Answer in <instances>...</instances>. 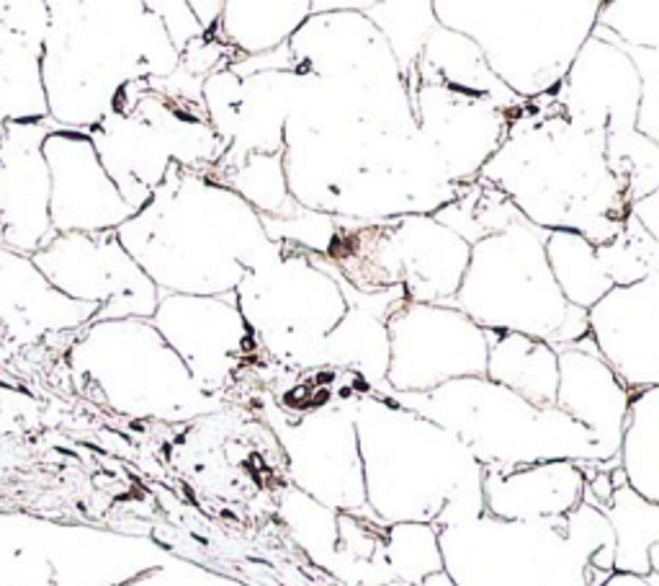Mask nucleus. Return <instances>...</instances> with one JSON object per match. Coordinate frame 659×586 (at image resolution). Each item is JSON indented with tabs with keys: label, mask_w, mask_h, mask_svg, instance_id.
Segmentation results:
<instances>
[{
	"label": "nucleus",
	"mask_w": 659,
	"mask_h": 586,
	"mask_svg": "<svg viewBox=\"0 0 659 586\" xmlns=\"http://www.w3.org/2000/svg\"><path fill=\"white\" fill-rule=\"evenodd\" d=\"M283 177L304 210L361 223L433 215L466 192L451 184L423 135L381 132L364 121L322 132L287 121Z\"/></svg>",
	"instance_id": "1"
},
{
	"label": "nucleus",
	"mask_w": 659,
	"mask_h": 586,
	"mask_svg": "<svg viewBox=\"0 0 659 586\" xmlns=\"http://www.w3.org/2000/svg\"><path fill=\"white\" fill-rule=\"evenodd\" d=\"M477 181L497 189L541 231H572L603 246L624 231L628 189L605 163V135L564 117L554 94L516 109Z\"/></svg>",
	"instance_id": "2"
},
{
	"label": "nucleus",
	"mask_w": 659,
	"mask_h": 586,
	"mask_svg": "<svg viewBox=\"0 0 659 586\" xmlns=\"http://www.w3.org/2000/svg\"><path fill=\"white\" fill-rule=\"evenodd\" d=\"M117 238L160 292L202 298L235 292L281 246L233 189L179 163L168 166L163 184L117 227Z\"/></svg>",
	"instance_id": "3"
},
{
	"label": "nucleus",
	"mask_w": 659,
	"mask_h": 586,
	"mask_svg": "<svg viewBox=\"0 0 659 586\" xmlns=\"http://www.w3.org/2000/svg\"><path fill=\"white\" fill-rule=\"evenodd\" d=\"M42 44V88L57 127L88 132L129 86L179 67L144 0H52Z\"/></svg>",
	"instance_id": "4"
},
{
	"label": "nucleus",
	"mask_w": 659,
	"mask_h": 586,
	"mask_svg": "<svg viewBox=\"0 0 659 586\" xmlns=\"http://www.w3.org/2000/svg\"><path fill=\"white\" fill-rule=\"evenodd\" d=\"M366 504L385 524L458 528L485 514L482 466L456 434L395 401H354Z\"/></svg>",
	"instance_id": "5"
},
{
	"label": "nucleus",
	"mask_w": 659,
	"mask_h": 586,
	"mask_svg": "<svg viewBox=\"0 0 659 586\" xmlns=\"http://www.w3.org/2000/svg\"><path fill=\"white\" fill-rule=\"evenodd\" d=\"M389 401L456 434L482 468L536 462H605L601 443L557 406H533L487 377H458L428 393Z\"/></svg>",
	"instance_id": "6"
},
{
	"label": "nucleus",
	"mask_w": 659,
	"mask_h": 586,
	"mask_svg": "<svg viewBox=\"0 0 659 586\" xmlns=\"http://www.w3.org/2000/svg\"><path fill=\"white\" fill-rule=\"evenodd\" d=\"M547 233L512 207L472 246L462 287L446 308L462 310L485 331L526 333L551 347L585 339L587 310L570 306L559 292L543 251Z\"/></svg>",
	"instance_id": "7"
},
{
	"label": "nucleus",
	"mask_w": 659,
	"mask_h": 586,
	"mask_svg": "<svg viewBox=\"0 0 659 586\" xmlns=\"http://www.w3.org/2000/svg\"><path fill=\"white\" fill-rule=\"evenodd\" d=\"M603 0H433L435 21L464 34L518 98L554 94L590 40Z\"/></svg>",
	"instance_id": "8"
},
{
	"label": "nucleus",
	"mask_w": 659,
	"mask_h": 586,
	"mask_svg": "<svg viewBox=\"0 0 659 586\" xmlns=\"http://www.w3.org/2000/svg\"><path fill=\"white\" fill-rule=\"evenodd\" d=\"M88 137L121 200L134 212L163 184L168 166L209 173L225 156L204 96L165 94L150 81L129 86L117 106L88 129Z\"/></svg>",
	"instance_id": "9"
},
{
	"label": "nucleus",
	"mask_w": 659,
	"mask_h": 586,
	"mask_svg": "<svg viewBox=\"0 0 659 586\" xmlns=\"http://www.w3.org/2000/svg\"><path fill=\"white\" fill-rule=\"evenodd\" d=\"M73 377L121 414L188 422L222 406L188 375L186 364L150 321L88 323L67 352Z\"/></svg>",
	"instance_id": "10"
},
{
	"label": "nucleus",
	"mask_w": 659,
	"mask_h": 586,
	"mask_svg": "<svg viewBox=\"0 0 659 586\" xmlns=\"http://www.w3.org/2000/svg\"><path fill=\"white\" fill-rule=\"evenodd\" d=\"M472 246L433 215L338 220L327 262L358 292L404 287L410 302L446 306L462 287Z\"/></svg>",
	"instance_id": "11"
},
{
	"label": "nucleus",
	"mask_w": 659,
	"mask_h": 586,
	"mask_svg": "<svg viewBox=\"0 0 659 586\" xmlns=\"http://www.w3.org/2000/svg\"><path fill=\"white\" fill-rule=\"evenodd\" d=\"M235 298L260 354L283 370L346 316V298L325 256L283 243L245 274Z\"/></svg>",
	"instance_id": "12"
},
{
	"label": "nucleus",
	"mask_w": 659,
	"mask_h": 586,
	"mask_svg": "<svg viewBox=\"0 0 659 586\" xmlns=\"http://www.w3.org/2000/svg\"><path fill=\"white\" fill-rule=\"evenodd\" d=\"M641 83L628 55L616 44L590 40L554 90L564 117L585 132L605 135V163L624 181L628 200L659 192V142L636 132Z\"/></svg>",
	"instance_id": "13"
},
{
	"label": "nucleus",
	"mask_w": 659,
	"mask_h": 586,
	"mask_svg": "<svg viewBox=\"0 0 659 586\" xmlns=\"http://www.w3.org/2000/svg\"><path fill=\"white\" fill-rule=\"evenodd\" d=\"M354 401H335L291 418L266 403V418L289 455V473L296 489L317 504L348 514H369L358 452Z\"/></svg>",
	"instance_id": "14"
},
{
	"label": "nucleus",
	"mask_w": 659,
	"mask_h": 586,
	"mask_svg": "<svg viewBox=\"0 0 659 586\" xmlns=\"http://www.w3.org/2000/svg\"><path fill=\"white\" fill-rule=\"evenodd\" d=\"M29 258L65 298L98 306L90 323L155 316L160 289L127 254L117 231L55 235Z\"/></svg>",
	"instance_id": "15"
},
{
	"label": "nucleus",
	"mask_w": 659,
	"mask_h": 586,
	"mask_svg": "<svg viewBox=\"0 0 659 586\" xmlns=\"http://www.w3.org/2000/svg\"><path fill=\"white\" fill-rule=\"evenodd\" d=\"M387 333L392 393H428L458 377H485V329L462 310L402 302L389 313Z\"/></svg>",
	"instance_id": "16"
},
{
	"label": "nucleus",
	"mask_w": 659,
	"mask_h": 586,
	"mask_svg": "<svg viewBox=\"0 0 659 586\" xmlns=\"http://www.w3.org/2000/svg\"><path fill=\"white\" fill-rule=\"evenodd\" d=\"M289 71L354 86L377 102L412 111L397 60L364 13L335 9L312 13L287 42Z\"/></svg>",
	"instance_id": "17"
},
{
	"label": "nucleus",
	"mask_w": 659,
	"mask_h": 586,
	"mask_svg": "<svg viewBox=\"0 0 659 586\" xmlns=\"http://www.w3.org/2000/svg\"><path fill=\"white\" fill-rule=\"evenodd\" d=\"M150 323L186 364L194 383L217 398L245 364L263 356L237 308L235 292L214 298L160 292Z\"/></svg>",
	"instance_id": "18"
},
{
	"label": "nucleus",
	"mask_w": 659,
	"mask_h": 586,
	"mask_svg": "<svg viewBox=\"0 0 659 586\" xmlns=\"http://www.w3.org/2000/svg\"><path fill=\"white\" fill-rule=\"evenodd\" d=\"M404 83L418 132L433 145L451 184H474L482 166L503 145L508 121L516 111L503 109L485 96L462 94L431 83Z\"/></svg>",
	"instance_id": "19"
},
{
	"label": "nucleus",
	"mask_w": 659,
	"mask_h": 586,
	"mask_svg": "<svg viewBox=\"0 0 659 586\" xmlns=\"http://www.w3.org/2000/svg\"><path fill=\"white\" fill-rule=\"evenodd\" d=\"M60 129L50 117L9 121L0 137V248L34 256L55 238L50 169L42 145Z\"/></svg>",
	"instance_id": "20"
},
{
	"label": "nucleus",
	"mask_w": 659,
	"mask_h": 586,
	"mask_svg": "<svg viewBox=\"0 0 659 586\" xmlns=\"http://www.w3.org/2000/svg\"><path fill=\"white\" fill-rule=\"evenodd\" d=\"M50 169V223L55 235L104 233L125 225L134 210L121 200L80 129H55L42 145Z\"/></svg>",
	"instance_id": "21"
},
{
	"label": "nucleus",
	"mask_w": 659,
	"mask_h": 586,
	"mask_svg": "<svg viewBox=\"0 0 659 586\" xmlns=\"http://www.w3.org/2000/svg\"><path fill=\"white\" fill-rule=\"evenodd\" d=\"M597 354L631 393L659 385V274L613 287L587 310Z\"/></svg>",
	"instance_id": "22"
},
{
	"label": "nucleus",
	"mask_w": 659,
	"mask_h": 586,
	"mask_svg": "<svg viewBox=\"0 0 659 586\" xmlns=\"http://www.w3.org/2000/svg\"><path fill=\"white\" fill-rule=\"evenodd\" d=\"M327 262V258H325ZM330 264V262H327ZM335 281L343 289L346 298V316L341 323L317 341L310 352H304L291 364V370H314V367H333L343 372H356L371 393L389 398L387 385V367H389V333L387 318L395 308H400L408 300L404 287H392L385 292H358L343 279V274L330 264Z\"/></svg>",
	"instance_id": "23"
},
{
	"label": "nucleus",
	"mask_w": 659,
	"mask_h": 586,
	"mask_svg": "<svg viewBox=\"0 0 659 586\" xmlns=\"http://www.w3.org/2000/svg\"><path fill=\"white\" fill-rule=\"evenodd\" d=\"M554 349L559 364L554 406L595 434L605 462L618 460L628 403L636 393L628 391L616 372L603 362L590 333L570 347Z\"/></svg>",
	"instance_id": "24"
},
{
	"label": "nucleus",
	"mask_w": 659,
	"mask_h": 586,
	"mask_svg": "<svg viewBox=\"0 0 659 586\" xmlns=\"http://www.w3.org/2000/svg\"><path fill=\"white\" fill-rule=\"evenodd\" d=\"M47 24L44 0H0V137L9 121L50 117L42 88Z\"/></svg>",
	"instance_id": "25"
},
{
	"label": "nucleus",
	"mask_w": 659,
	"mask_h": 586,
	"mask_svg": "<svg viewBox=\"0 0 659 586\" xmlns=\"http://www.w3.org/2000/svg\"><path fill=\"white\" fill-rule=\"evenodd\" d=\"M580 462L557 460L518 468H482L485 514L503 522H541L566 516L582 504Z\"/></svg>",
	"instance_id": "26"
},
{
	"label": "nucleus",
	"mask_w": 659,
	"mask_h": 586,
	"mask_svg": "<svg viewBox=\"0 0 659 586\" xmlns=\"http://www.w3.org/2000/svg\"><path fill=\"white\" fill-rule=\"evenodd\" d=\"M96 313L98 306L57 292L32 258L0 248V323L21 344H34L47 333L83 331Z\"/></svg>",
	"instance_id": "27"
},
{
	"label": "nucleus",
	"mask_w": 659,
	"mask_h": 586,
	"mask_svg": "<svg viewBox=\"0 0 659 586\" xmlns=\"http://www.w3.org/2000/svg\"><path fill=\"white\" fill-rule=\"evenodd\" d=\"M404 81L431 83V86L493 98L495 104H500L508 111H516L526 102V98H518L495 78L477 44L441 24L428 36L415 67Z\"/></svg>",
	"instance_id": "28"
},
{
	"label": "nucleus",
	"mask_w": 659,
	"mask_h": 586,
	"mask_svg": "<svg viewBox=\"0 0 659 586\" xmlns=\"http://www.w3.org/2000/svg\"><path fill=\"white\" fill-rule=\"evenodd\" d=\"M489 383L508 387L533 406H554L559 385L557 349L512 331H485Z\"/></svg>",
	"instance_id": "29"
},
{
	"label": "nucleus",
	"mask_w": 659,
	"mask_h": 586,
	"mask_svg": "<svg viewBox=\"0 0 659 586\" xmlns=\"http://www.w3.org/2000/svg\"><path fill=\"white\" fill-rule=\"evenodd\" d=\"M310 17V0H225L209 36L240 57H256L287 44Z\"/></svg>",
	"instance_id": "30"
},
{
	"label": "nucleus",
	"mask_w": 659,
	"mask_h": 586,
	"mask_svg": "<svg viewBox=\"0 0 659 586\" xmlns=\"http://www.w3.org/2000/svg\"><path fill=\"white\" fill-rule=\"evenodd\" d=\"M613 530V571L631 576H657L659 504L641 499L626 481L613 489L608 504L597 509Z\"/></svg>",
	"instance_id": "31"
},
{
	"label": "nucleus",
	"mask_w": 659,
	"mask_h": 586,
	"mask_svg": "<svg viewBox=\"0 0 659 586\" xmlns=\"http://www.w3.org/2000/svg\"><path fill=\"white\" fill-rule=\"evenodd\" d=\"M310 6L312 13L335 9H350L364 13L387 40L402 78H408L410 71L418 63L420 52L425 47L428 36L439 26L433 13V0H371V3H358V0H350V3L310 0Z\"/></svg>",
	"instance_id": "32"
},
{
	"label": "nucleus",
	"mask_w": 659,
	"mask_h": 586,
	"mask_svg": "<svg viewBox=\"0 0 659 586\" xmlns=\"http://www.w3.org/2000/svg\"><path fill=\"white\" fill-rule=\"evenodd\" d=\"M620 473L641 499L659 501V385L636 393L620 434Z\"/></svg>",
	"instance_id": "33"
},
{
	"label": "nucleus",
	"mask_w": 659,
	"mask_h": 586,
	"mask_svg": "<svg viewBox=\"0 0 659 586\" xmlns=\"http://www.w3.org/2000/svg\"><path fill=\"white\" fill-rule=\"evenodd\" d=\"M543 251H547L551 277L570 306L590 310L613 289V281L605 274L595 246L580 233L549 231Z\"/></svg>",
	"instance_id": "34"
},
{
	"label": "nucleus",
	"mask_w": 659,
	"mask_h": 586,
	"mask_svg": "<svg viewBox=\"0 0 659 586\" xmlns=\"http://www.w3.org/2000/svg\"><path fill=\"white\" fill-rule=\"evenodd\" d=\"M217 184L233 189V192L250 204L260 217L289 220L296 215L299 204L291 200L283 177V153L276 156H250L237 169L222 173H206Z\"/></svg>",
	"instance_id": "35"
},
{
	"label": "nucleus",
	"mask_w": 659,
	"mask_h": 586,
	"mask_svg": "<svg viewBox=\"0 0 659 586\" xmlns=\"http://www.w3.org/2000/svg\"><path fill=\"white\" fill-rule=\"evenodd\" d=\"M595 251L613 287H626L659 274V238L644 231L634 215H626L624 231L603 246H595Z\"/></svg>",
	"instance_id": "36"
},
{
	"label": "nucleus",
	"mask_w": 659,
	"mask_h": 586,
	"mask_svg": "<svg viewBox=\"0 0 659 586\" xmlns=\"http://www.w3.org/2000/svg\"><path fill=\"white\" fill-rule=\"evenodd\" d=\"M595 26L628 47L659 50V0H603Z\"/></svg>",
	"instance_id": "37"
},
{
	"label": "nucleus",
	"mask_w": 659,
	"mask_h": 586,
	"mask_svg": "<svg viewBox=\"0 0 659 586\" xmlns=\"http://www.w3.org/2000/svg\"><path fill=\"white\" fill-rule=\"evenodd\" d=\"M338 220L341 217L325 215V212L304 210L299 204L296 215H291L289 220L260 217V225H263L268 241L304 248L317 256H327V251L335 241V233H338Z\"/></svg>",
	"instance_id": "38"
},
{
	"label": "nucleus",
	"mask_w": 659,
	"mask_h": 586,
	"mask_svg": "<svg viewBox=\"0 0 659 586\" xmlns=\"http://www.w3.org/2000/svg\"><path fill=\"white\" fill-rule=\"evenodd\" d=\"M590 36H597V40H605L616 44L631 60L636 73H639L641 83V96H639V117H636V132L647 137L649 142H659V50H641V47H628V44H620L603 32V29L593 26Z\"/></svg>",
	"instance_id": "39"
},
{
	"label": "nucleus",
	"mask_w": 659,
	"mask_h": 586,
	"mask_svg": "<svg viewBox=\"0 0 659 586\" xmlns=\"http://www.w3.org/2000/svg\"><path fill=\"white\" fill-rule=\"evenodd\" d=\"M144 6L160 19L168 40H171L173 50L179 52V55H183V50H186L188 44L206 36L204 29L198 26L194 11H191L188 0H144Z\"/></svg>",
	"instance_id": "40"
},
{
	"label": "nucleus",
	"mask_w": 659,
	"mask_h": 586,
	"mask_svg": "<svg viewBox=\"0 0 659 586\" xmlns=\"http://www.w3.org/2000/svg\"><path fill=\"white\" fill-rule=\"evenodd\" d=\"M628 215H634L644 231L659 238V192L628 202Z\"/></svg>",
	"instance_id": "41"
},
{
	"label": "nucleus",
	"mask_w": 659,
	"mask_h": 586,
	"mask_svg": "<svg viewBox=\"0 0 659 586\" xmlns=\"http://www.w3.org/2000/svg\"><path fill=\"white\" fill-rule=\"evenodd\" d=\"M188 6L191 11H194L198 26L204 29L206 36H209L222 17V9H225V0H206V3L204 0H188Z\"/></svg>",
	"instance_id": "42"
}]
</instances>
